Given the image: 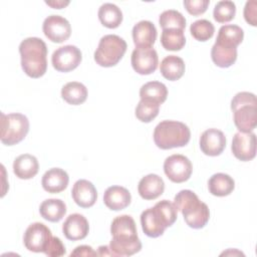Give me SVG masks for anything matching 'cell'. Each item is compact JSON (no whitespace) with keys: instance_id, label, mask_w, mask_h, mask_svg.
I'll list each match as a JSON object with an SVG mask.
<instances>
[{"instance_id":"6da1fadb","label":"cell","mask_w":257,"mask_h":257,"mask_svg":"<svg viewBox=\"0 0 257 257\" xmlns=\"http://www.w3.org/2000/svg\"><path fill=\"white\" fill-rule=\"evenodd\" d=\"M177 217L178 210L175 204L168 200H162L153 208H149L142 213V229L147 236L157 238L162 236L165 230L176 222Z\"/></svg>"},{"instance_id":"7a4b0ae2","label":"cell","mask_w":257,"mask_h":257,"mask_svg":"<svg viewBox=\"0 0 257 257\" xmlns=\"http://www.w3.org/2000/svg\"><path fill=\"white\" fill-rule=\"evenodd\" d=\"M21 66L23 71L32 78H39L47 69V46L38 37H28L19 45Z\"/></svg>"},{"instance_id":"3957f363","label":"cell","mask_w":257,"mask_h":257,"mask_svg":"<svg viewBox=\"0 0 257 257\" xmlns=\"http://www.w3.org/2000/svg\"><path fill=\"white\" fill-rule=\"evenodd\" d=\"M174 204L184 217L187 225L193 229H201L206 226L210 218L208 206L200 201L191 190H182L174 198Z\"/></svg>"},{"instance_id":"277c9868","label":"cell","mask_w":257,"mask_h":257,"mask_svg":"<svg viewBox=\"0 0 257 257\" xmlns=\"http://www.w3.org/2000/svg\"><path fill=\"white\" fill-rule=\"evenodd\" d=\"M233 119L241 133L252 132L257 124V99L254 93L241 91L231 101Z\"/></svg>"},{"instance_id":"5b68a950","label":"cell","mask_w":257,"mask_h":257,"mask_svg":"<svg viewBox=\"0 0 257 257\" xmlns=\"http://www.w3.org/2000/svg\"><path fill=\"white\" fill-rule=\"evenodd\" d=\"M154 142L162 150L181 148L191 139V132L187 124L177 120H163L155 127Z\"/></svg>"},{"instance_id":"8992f818","label":"cell","mask_w":257,"mask_h":257,"mask_svg":"<svg viewBox=\"0 0 257 257\" xmlns=\"http://www.w3.org/2000/svg\"><path fill=\"white\" fill-rule=\"evenodd\" d=\"M126 42L115 34H107L100 38L94 51V61L102 67L116 65L126 51Z\"/></svg>"},{"instance_id":"52a82bcc","label":"cell","mask_w":257,"mask_h":257,"mask_svg":"<svg viewBox=\"0 0 257 257\" xmlns=\"http://www.w3.org/2000/svg\"><path fill=\"white\" fill-rule=\"evenodd\" d=\"M29 132V120L26 115L18 112L1 113V142L13 146L24 140Z\"/></svg>"},{"instance_id":"ba28073f","label":"cell","mask_w":257,"mask_h":257,"mask_svg":"<svg viewBox=\"0 0 257 257\" xmlns=\"http://www.w3.org/2000/svg\"><path fill=\"white\" fill-rule=\"evenodd\" d=\"M112 239L110 242L117 245H132L140 242L135 220L128 215L115 217L110 225Z\"/></svg>"},{"instance_id":"9c48e42d","label":"cell","mask_w":257,"mask_h":257,"mask_svg":"<svg viewBox=\"0 0 257 257\" xmlns=\"http://www.w3.org/2000/svg\"><path fill=\"white\" fill-rule=\"evenodd\" d=\"M193 171L191 161L183 155L175 154L164 162V172L168 179L174 183H183L190 179Z\"/></svg>"},{"instance_id":"30bf717a","label":"cell","mask_w":257,"mask_h":257,"mask_svg":"<svg viewBox=\"0 0 257 257\" xmlns=\"http://www.w3.org/2000/svg\"><path fill=\"white\" fill-rule=\"evenodd\" d=\"M52 234L50 229L40 222L30 224L23 236V242L26 249L32 252H44Z\"/></svg>"},{"instance_id":"8fae6325","label":"cell","mask_w":257,"mask_h":257,"mask_svg":"<svg viewBox=\"0 0 257 257\" xmlns=\"http://www.w3.org/2000/svg\"><path fill=\"white\" fill-rule=\"evenodd\" d=\"M81 59L82 55L79 48L74 45H64L53 52L51 63L57 71L68 72L75 69L80 64Z\"/></svg>"},{"instance_id":"7c38bea8","label":"cell","mask_w":257,"mask_h":257,"mask_svg":"<svg viewBox=\"0 0 257 257\" xmlns=\"http://www.w3.org/2000/svg\"><path fill=\"white\" fill-rule=\"evenodd\" d=\"M131 62L137 73L148 75L155 72L158 67V53L153 47H136L132 53Z\"/></svg>"},{"instance_id":"4fadbf2b","label":"cell","mask_w":257,"mask_h":257,"mask_svg":"<svg viewBox=\"0 0 257 257\" xmlns=\"http://www.w3.org/2000/svg\"><path fill=\"white\" fill-rule=\"evenodd\" d=\"M42 30L44 35L54 43L64 42L71 34L70 23L60 15H50L45 18Z\"/></svg>"},{"instance_id":"5bb4252c","label":"cell","mask_w":257,"mask_h":257,"mask_svg":"<svg viewBox=\"0 0 257 257\" xmlns=\"http://www.w3.org/2000/svg\"><path fill=\"white\" fill-rule=\"evenodd\" d=\"M232 153L242 162H248L256 156V136L254 133L238 132L234 135L232 141Z\"/></svg>"},{"instance_id":"9a60e30c","label":"cell","mask_w":257,"mask_h":257,"mask_svg":"<svg viewBox=\"0 0 257 257\" xmlns=\"http://www.w3.org/2000/svg\"><path fill=\"white\" fill-rule=\"evenodd\" d=\"M226 147V138L224 134L217 128L206 130L200 138L201 151L210 157H216L222 154Z\"/></svg>"},{"instance_id":"2e32d148","label":"cell","mask_w":257,"mask_h":257,"mask_svg":"<svg viewBox=\"0 0 257 257\" xmlns=\"http://www.w3.org/2000/svg\"><path fill=\"white\" fill-rule=\"evenodd\" d=\"M89 231V225L86 218L78 213L69 215L62 225V232L66 239L77 241L84 239Z\"/></svg>"},{"instance_id":"e0dca14e","label":"cell","mask_w":257,"mask_h":257,"mask_svg":"<svg viewBox=\"0 0 257 257\" xmlns=\"http://www.w3.org/2000/svg\"><path fill=\"white\" fill-rule=\"evenodd\" d=\"M71 196L76 205L81 208H89L94 205L97 199V192L91 182L81 179L74 183Z\"/></svg>"},{"instance_id":"ac0fdd59","label":"cell","mask_w":257,"mask_h":257,"mask_svg":"<svg viewBox=\"0 0 257 257\" xmlns=\"http://www.w3.org/2000/svg\"><path fill=\"white\" fill-rule=\"evenodd\" d=\"M68 174L60 168H52L45 172L42 177V188L51 194H57L64 191L68 185Z\"/></svg>"},{"instance_id":"d6986e66","label":"cell","mask_w":257,"mask_h":257,"mask_svg":"<svg viewBox=\"0 0 257 257\" xmlns=\"http://www.w3.org/2000/svg\"><path fill=\"white\" fill-rule=\"evenodd\" d=\"M132 201L131 193L121 186L108 187L103 195L104 205L113 211H119L126 208Z\"/></svg>"},{"instance_id":"ffe728a7","label":"cell","mask_w":257,"mask_h":257,"mask_svg":"<svg viewBox=\"0 0 257 257\" xmlns=\"http://www.w3.org/2000/svg\"><path fill=\"white\" fill-rule=\"evenodd\" d=\"M164 180L156 174H149L143 177L138 186L139 194L145 200H155L159 198L164 193Z\"/></svg>"},{"instance_id":"44dd1931","label":"cell","mask_w":257,"mask_h":257,"mask_svg":"<svg viewBox=\"0 0 257 257\" xmlns=\"http://www.w3.org/2000/svg\"><path fill=\"white\" fill-rule=\"evenodd\" d=\"M157 39V28L153 22L142 20L133 28V40L137 47H152Z\"/></svg>"},{"instance_id":"7402d4cb","label":"cell","mask_w":257,"mask_h":257,"mask_svg":"<svg viewBox=\"0 0 257 257\" xmlns=\"http://www.w3.org/2000/svg\"><path fill=\"white\" fill-rule=\"evenodd\" d=\"M39 170L37 159L30 154L18 156L13 163V172L19 179L28 180L35 177Z\"/></svg>"},{"instance_id":"603a6c76","label":"cell","mask_w":257,"mask_h":257,"mask_svg":"<svg viewBox=\"0 0 257 257\" xmlns=\"http://www.w3.org/2000/svg\"><path fill=\"white\" fill-rule=\"evenodd\" d=\"M211 57L217 66L230 67L237 59V47L215 42L211 50Z\"/></svg>"},{"instance_id":"cb8c5ba5","label":"cell","mask_w":257,"mask_h":257,"mask_svg":"<svg viewBox=\"0 0 257 257\" xmlns=\"http://www.w3.org/2000/svg\"><path fill=\"white\" fill-rule=\"evenodd\" d=\"M235 188V182L227 174H214L208 181L209 192L217 197H225L230 195Z\"/></svg>"},{"instance_id":"d4e9b609","label":"cell","mask_w":257,"mask_h":257,"mask_svg":"<svg viewBox=\"0 0 257 257\" xmlns=\"http://www.w3.org/2000/svg\"><path fill=\"white\" fill-rule=\"evenodd\" d=\"M185 68L184 60L176 55L166 56L160 65V71L162 75L171 81L180 79L185 72Z\"/></svg>"},{"instance_id":"484cf974","label":"cell","mask_w":257,"mask_h":257,"mask_svg":"<svg viewBox=\"0 0 257 257\" xmlns=\"http://www.w3.org/2000/svg\"><path fill=\"white\" fill-rule=\"evenodd\" d=\"M39 213L49 222H59L66 213V205L60 199H47L40 204Z\"/></svg>"},{"instance_id":"4316f807","label":"cell","mask_w":257,"mask_h":257,"mask_svg":"<svg viewBox=\"0 0 257 257\" xmlns=\"http://www.w3.org/2000/svg\"><path fill=\"white\" fill-rule=\"evenodd\" d=\"M168 96L167 86L160 81H149L142 85L140 89V97L143 100L153 101L158 104L165 102Z\"/></svg>"},{"instance_id":"83f0119b","label":"cell","mask_w":257,"mask_h":257,"mask_svg":"<svg viewBox=\"0 0 257 257\" xmlns=\"http://www.w3.org/2000/svg\"><path fill=\"white\" fill-rule=\"evenodd\" d=\"M61 97L69 104H81L87 98V88L78 81L67 82L61 88Z\"/></svg>"},{"instance_id":"f1b7e54d","label":"cell","mask_w":257,"mask_h":257,"mask_svg":"<svg viewBox=\"0 0 257 257\" xmlns=\"http://www.w3.org/2000/svg\"><path fill=\"white\" fill-rule=\"evenodd\" d=\"M98 19L103 26L113 29L120 25L122 12L115 4L104 3L98 9Z\"/></svg>"},{"instance_id":"f546056e","label":"cell","mask_w":257,"mask_h":257,"mask_svg":"<svg viewBox=\"0 0 257 257\" xmlns=\"http://www.w3.org/2000/svg\"><path fill=\"white\" fill-rule=\"evenodd\" d=\"M244 38L243 29L238 25L228 24L220 27L216 42L237 47Z\"/></svg>"},{"instance_id":"4dcf8cb0","label":"cell","mask_w":257,"mask_h":257,"mask_svg":"<svg viewBox=\"0 0 257 257\" xmlns=\"http://www.w3.org/2000/svg\"><path fill=\"white\" fill-rule=\"evenodd\" d=\"M161 43L166 50L178 51L181 50L186 44L184 30L169 28L163 29L161 35Z\"/></svg>"},{"instance_id":"1f68e13d","label":"cell","mask_w":257,"mask_h":257,"mask_svg":"<svg viewBox=\"0 0 257 257\" xmlns=\"http://www.w3.org/2000/svg\"><path fill=\"white\" fill-rule=\"evenodd\" d=\"M159 24L163 29L175 28L184 30L186 27V18L177 10L169 9L161 13L159 17Z\"/></svg>"},{"instance_id":"d6a6232c","label":"cell","mask_w":257,"mask_h":257,"mask_svg":"<svg viewBox=\"0 0 257 257\" xmlns=\"http://www.w3.org/2000/svg\"><path fill=\"white\" fill-rule=\"evenodd\" d=\"M190 32L195 39L199 41H207L214 35L215 27L209 20L199 19L191 24Z\"/></svg>"},{"instance_id":"836d02e7","label":"cell","mask_w":257,"mask_h":257,"mask_svg":"<svg viewBox=\"0 0 257 257\" xmlns=\"http://www.w3.org/2000/svg\"><path fill=\"white\" fill-rule=\"evenodd\" d=\"M236 14V5L233 1L224 0L219 1L213 11L214 19L219 23H225L231 21Z\"/></svg>"},{"instance_id":"e575fe53","label":"cell","mask_w":257,"mask_h":257,"mask_svg":"<svg viewBox=\"0 0 257 257\" xmlns=\"http://www.w3.org/2000/svg\"><path fill=\"white\" fill-rule=\"evenodd\" d=\"M160 111V104L141 99L136 107V116L143 122H151Z\"/></svg>"},{"instance_id":"d590c367","label":"cell","mask_w":257,"mask_h":257,"mask_svg":"<svg viewBox=\"0 0 257 257\" xmlns=\"http://www.w3.org/2000/svg\"><path fill=\"white\" fill-rule=\"evenodd\" d=\"M210 4L209 0H185L184 6L191 15H200L206 12Z\"/></svg>"},{"instance_id":"8d00e7d4","label":"cell","mask_w":257,"mask_h":257,"mask_svg":"<svg viewBox=\"0 0 257 257\" xmlns=\"http://www.w3.org/2000/svg\"><path fill=\"white\" fill-rule=\"evenodd\" d=\"M65 247L58 237H53L50 239L47 247L44 250V254L50 257H59L65 254Z\"/></svg>"},{"instance_id":"74e56055","label":"cell","mask_w":257,"mask_h":257,"mask_svg":"<svg viewBox=\"0 0 257 257\" xmlns=\"http://www.w3.org/2000/svg\"><path fill=\"white\" fill-rule=\"evenodd\" d=\"M257 1H247L244 7V18L252 26L257 25Z\"/></svg>"},{"instance_id":"f35d334b","label":"cell","mask_w":257,"mask_h":257,"mask_svg":"<svg viewBox=\"0 0 257 257\" xmlns=\"http://www.w3.org/2000/svg\"><path fill=\"white\" fill-rule=\"evenodd\" d=\"M97 252H95L90 246L87 245H80L77 246L71 253L70 256H96Z\"/></svg>"},{"instance_id":"ab89813d","label":"cell","mask_w":257,"mask_h":257,"mask_svg":"<svg viewBox=\"0 0 257 257\" xmlns=\"http://www.w3.org/2000/svg\"><path fill=\"white\" fill-rule=\"evenodd\" d=\"M45 4L48 6L54 8V9H61L66 7L69 4V1H63V0H54V1H45Z\"/></svg>"},{"instance_id":"60d3db41","label":"cell","mask_w":257,"mask_h":257,"mask_svg":"<svg viewBox=\"0 0 257 257\" xmlns=\"http://www.w3.org/2000/svg\"><path fill=\"white\" fill-rule=\"evenodd\" d=\"M97 255H99V256H113L112 252L109 249V246H105V245L98 247Z\"/></svg>"}]
</instances>
